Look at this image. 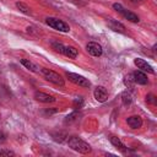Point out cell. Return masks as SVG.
Returning <instances> with one entry per match:
<instances>
[{"label": "cell", "mask_w": 157, "mask_h": 157, "mask_svg": "<svg viewBox=\"0 0 157 157\" xmlns=\"http://www.w3.org/2000/svg\"><path fill=\"white\" fill-rule=\"evenodd\" d=\"M67 145H69V147H70L71 150H74V151H76V152H78V153L87 155V153H90V152L92 151L91 146H90L86 141H83L82 139L76 137V136H71V137H69V140H67Z\"/></svg>", "instance_id": "6da1fadb"}, {"label": "cell", "mask_w": 157, "mask_h": 157, "mask_svg": "<svg viewBox=\"0 0 157 157\" xmlns=\"http://www.w3.org/2000/svg\"><path fill=\"white\" fill-rule=\"evenodd\" d=\"M42 75L44 76V78L47 80V81H49V82H52V83H54V85H58V86H64V78L58 74V72H55V71H53V70H49V69H42Z\"/></svg>", "instance_id": "7a4b0ae2"}, {"label": "cell", "mask_w": 157, "mask_h": 157, "mask_svg": "<svg viewBox=\"0 0 157 157\" xmlns=\"http://www.w3.org/2000/svg\"><path fill=\"white\" fill-rule=\"evenodd\" d=\"M45 23L49 27H52V28H54V29H56L59 32H69L70 31L69 25L65 23L64 21L56 18V17H48V18H45Z\"/></svg>", "instance_id": "3957f363"}, {"label": "cell", "mask_w": 157, "mask_h": 157, "mask_svg": "<svg viewBox=\"0 0 157 157\" xmlns=\"http://www.w3.org/2000/svg\"><path fill=\"white\" fill-rule=\"evenodd\" d=\"M113 9L117 11V12H119L120 15H123L128 21H130V22H134V23H136V22H139L140 21V18H139V16L137 15H135L134 12H131V11H128L126 9H124L120 4H113Z\"/></svg>", "instance_id": "277c9868"}, {"label": "cell", "mask_w": 157, "mask_h": 157, "mask_svg": "<svg viewBox=\"0 0 157 157\" xmlns=\"http://www.w3.org/2000/svg\"><path fill=\"white\" fill-rule=\"evenodd\" d=\"M66 77L75 85H78L81 87H90L91 86V82L85 78L83 76L78 75V74H74V72H66Z\"/></svg>", "instance_id": "5b68a950"}, {"label": "cell", "mask_w": 157, "mask_h": 157, "mask_svg": "<svg viewBox=\"0 0 157 157\" xmlns=\"http://www.w3.org/2000/svg\"><path fill=\"white\" fill-rule=\"evenodd\" d=\"M86 49L92 56H101L102 53H103V49H102L101 44H98L96 42H88L87 45H86Z\"/></svg>", "instance_id": "8992f818"}, {"label": "cell", "mask_w": 157, "mask_h": 157, "mask_svg": "<svg viewBox=\"0 0 157 157\" xmlns=\"http://www.w3.org/2000/svg\"><path fill=\"white\" fill-rule=\"evenodd\" d=\"M134 64L137 66V69H140L142 71H146V72H150V74H155V70L152 69V66L147 61H145L144 59L136 58V59H134Z\"/></svg>", "instance_id": "52a82bcc"}, {"label": "cell", "mask_w": 157, "mask_h": 157, "mask_svg": "<svg viewBox=\"0 0 157 157\" xmlns=\"http://www.w3.org/2000/svg\"><path fill=\"white\" fill-rule=\"evenodd\" d=\"M93 96L98 102H105L108 98V92L103 86H97L93 91Z\"/></svg>", "instance_id": "ba28073f"}, {"label": "cell", "mask_w": 157, "mask_h": 157, "mask_svg": "<svg viewBox=\"0 0 157 157\" xmlns=\"http://www.w3.org/2000/svg\"><path fill=\"white\" fill-rule=\"evenodd\" d=\"M34 99L38 101V102H42V103H52L55 101V98L48 93H44V92H36L34 93Z\"/></svg>", "instance_id": "9c48e42d"}, {"label": "cell", "mask_w": 157, "mask_h": 157, "mask_svg": "<svg viewBox=\"0 0 157 157\" xmlns=\"http://www.w3.org/2000/svg\"><path fill=\"white\" fill-rule=\"evenodd\" d=\"M126 123L131 128V129H139L142 126V119L140 115H131L126 119Z\"/></svg>", "instance_id": "30bf717a"}, {"label": "cell", "mask_w": 157, "mask_h": 157, "mask_svg": "<svg viewBox=\"0 0 157 157\" xmlns=\"http://www.w3.org/2000/svg\"><path fill=\"white\" fill-rule=\"evenodd\" d=\"M108 26L110 27V29L119 32V33H125V27L124 25H121L120 22H118L114 18H108Z\"/></svg>", "instance_id": "8fae6325"}, {"label": "cell", "mask_w": 157, "mask_h": 157, "mask_svg": "<svg viewBox=\"0 0 157 157\" xmlns=\"http://www.w3.org/2000/svg\"><path fill=\"white\" fill-rule=\"evenodd\" d=\"M132 77H134L135 83H139V85H146V83L148 82L146 74L142 72V71H135V72L132 74Z\"/></svg>", "instance_id": "7c38bea8"}, {"label": "cell", "mask_w": 157, "mask_h": 157, "mask_svg": "<svg viewBox=\"0 0 157 157\" xmlns=\"http://www.w3.org/2000/svg\"><path fill=\"white\" fill-rule=\"evenodd\" d=\"M109 141H110V144H112L114 147H117L119 151H121V152H124V153L128 151L126 146L120 141L119 137H117V136H109Z\"/></svg>", "instance_id": "4fadbf2b"}, {"label": "cell", "mask_w": 157, "mask_h": 157, "mask_svg": "<svg viewBox=\"0 0 157 157\" xmlns=\"http://www.w3.org/2000/svg\"><path fill=\"white\" fill-rule=\"evenodd\" d=\"M63 54L70 59H75L77 55H78V52L75 47H71V45H67V47H64V52Z\"/></svg>", "instance_id": "5bb4252c"}, {"label": "cell", "mask_w": 157, "mask_h": 157, "mask_svg": "<svg viewBox=\"0 0 157 157\" xmlns=\"http://www.w3.org/2000/svg\"><path fill=\"white\" fill-rule=\"evenodd\" d=\"M21 64H22L26 69H28L29 71H33V72H38V71H39V67H38L34 63H32L31 60H28V59H21Z\"/></svg>", "instance_id": "9a60e30c"}, {"label": "cell", "mask_w": 157, "mask_h": 157, "mask_svg": "<svg viewBox=\"0 0 157 157\" xmlns=\"http://www.w3.org/2000/svg\"><path fill=\"white\" fill-rule=\"evenodd\" d=\"M124 85L129 88V90H132L134 88V85H135V81H134V77H132V74H129L124 77Z\"/></svg>", "instance_id": "2e32d148"}, {"label": "cell", "mask_w": 157, "mask_h": 157, "mask_svg": "<svg viewBox=\"0 0 157 157\" xmlns=\"http://www.w3.org/2000/svg\"><path fill=\"white\" fill-rule=\"evenodd\" d=\"M16 7L21 11V12H23V13H26V15H29L31 13V9H29V6L28 5H26L25 2H16Z\"/></svg>", "instance_id": "e0dca14e"}, {"label": "cell", "mask_w": 157, "mask_h": 157, "mask_svg": "<svg viewBox=\"0 0 157 157\" xmlns=\"http://www.w3.org/2000/svg\"><path fill=\"white\" fill-rule=\"evenodd\" d=\"M64 47H65V45H63V44L59 43V42H53V43H52V48H53L55 52L61 53V54H63V52H64Z\"/></svg>", "instance_id": "ac0fdd59"}, {"label": "cell", "mask_w": 157, "mask_h": 157, "mask_svg": "<svg viewBox=\"0 0 157 157\" xmlns=\"http://www.w3.org/2000/svg\"><path fill=\"white\" fill-rule=\"evenodd\" d=\"M77 118H78V113L74 112V113H71L70 115H67V117H66L65 123H66V124H67V123H69V124H71V123H72V121H75Z\"/></svg>", "instance_id": "d6986e66"}, {"label": "cell", "mask_w": 157, "mask_h": 157, "mask_svg": "<svg viewBox=\"0 0 157 157\" xmlns=\"http://www.w3.org/2000/svg\"><path fill=\"white\" fill-rule=\"evenodd\" d=\"M10 156H15V152L11 150L0 148V157H10Z\"/></svg>", "instance_id": "ffe728a7"}, {"label": "cell", "mask_w": 157, "mask_h": 157, "mask_svg": "<svg viewBox=\"0 0 157 157\" xmlns=\"http://www.w3.org/2000/svg\"><path fill=\"white\" fill-rule=\"evenodd\" d=\"M121 97H123V103L125 104V105H128V104H130L131 103V97H130V94L129 93H123L121 94Z\"/></svg>", "instance_id": "44dd1931"}, {"label": "cell", "mask_w": 157, "mask_h": 157, "mask_svg": "<svg viewBox=\"0 0 157 157\" xmlns=\"http://www.w3.org/2000/svg\"><path fill=\"white\" fill-rule=\"evenodd\" d=\"M146 102L155 104V103H156V98H155V96H153V94H147V96H146Z\"/></svg>", "instance_id": "7402d4cb"}, {"label": "cell", "mask_w": 157, "mask_h": 157, "mask_svg": "<svg viewBox=\"0 0 157 157\" xmlns=\"http://www.w3.org/2000/svg\"><path fill=\"white\" fill-rule=\"evenodd\" d=\"M5 140H6V136H5V134L0 130V144H2V142H5Z\"/></svg>", "instance_id": "603a6c76"}, {"label": "cell", "mask_w": 157, "mask_h": 157, "mask_svg": "<svg viewBox=\"0 0 157 157\" xmlns=\"http://www.w3.org/2000/svg\"><path fill=\"white\" fill-rule=\"evenodd\" d=\"M131 2H135V4H137V2H141V1H144V0H130Z\"/></svg>", "instance_id": "cb8c5ba5"}]
</instances>
